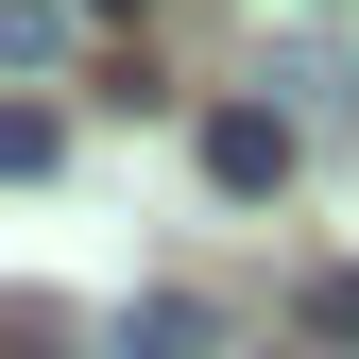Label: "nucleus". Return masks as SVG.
Returning a JSON list of instances; mask_svg holds the SVG:
<instances>
[{
	"instance_id": "nucleus-1",
	"label": "nucleus",
	"mask_w": 359,
	"mask_h": 359,
	"mask_svg": "<svg viewBox=\"0 0 359 359\" xmlns=\"http://www.w3.org/2000/svg\"><path fill=\"white\" fill-rule=\"evenodd\" d=\"M205 189H291V103H205Z\"/></svg>"
},
{
	"instance_id": "nucleus-2",
	"label": "nucleus",
	"mask_w": 359,
	"mask_h": 359,
	"mask_svg": "<svg viewBox=\"0 0 359 359\" xmlns=\"http://www.w3.org/2000/svg\"><path fill=\"white\" fill-rule=\"evenodd\" d=\"M69 34H86V0H0V86H52Z\"/></svg>"
},
{
	"instance_id": "nucleus-3",
	"label": "nucleus",
	"mask_w": 359,
	"mask_h": 359,
	"mask_svg": "<svg viewBox=\"0 0 359 359\" xmlns=\"http://www.w3.org/2000/svg\"><path fill=\"white\" fill-rule=\"evenodd\" d=\"M120 359H205V308L189 291H137V308H120Z\"/></svg>"
},
{
	"instance_id": "nucleus-4",
	"label": "nucleus",
	"mask_w": 359,
	"mask_h": 359,
	"mask_svg": "<svg viewBox=\"0 0 359 359\" xmlns=\"http://www.w3.org/2000/svg\"><path fill=\"white\" fill-rule=\"evenodd\" d=\"M308 325H342V342H359V274H325V291H308Z\"/></svg>"
},
{
	"instance_id": "nucleus-5",
	"label": "nucleus",
	"mask_w": 359,
	"mask_h": 359,
	"mask_svg": "<svg viewBox=\"0 0 359 359\" xmlns=\"http://www.w3.org/2000/svg\"><path fill=\"white\" fill-rule=\"evenodd\" d=\"M86 18H137V0H86Z\"/></svg>"
}]
</instances>
